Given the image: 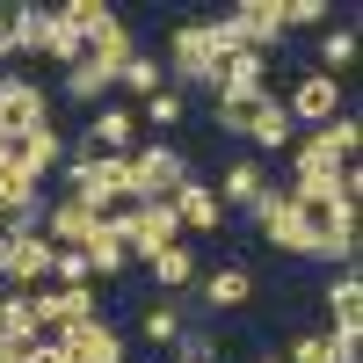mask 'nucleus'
I'll use <instances>...</instances> for the list:
<instances>
[{"mask_svg":"<svg viewBox=\"0 0 363 363\" xmlns=\"http://www.w3.org/2000/svg\"><path fill=\"white\" fill-rule=\"evenodd\" d=\"M342 109H349V87H342V80H327V73H306V80H291V87H284V116H291L298 131L335 124Z\"/></svg>","mask_w":363,"mask_h":363,"instance_id":"nucleus-6","label":"nucleus"},{"mask_svg":"<svg viewBox=\"0 0 363 363\" xmlns=\"http://www.w3.org/2000/svg\"><path fill=\"white\" fill-rule=\"evenodd\" d=\"M66 153H73V138L58 131V124H37V131H22V138H15V167H22L29 182H44L51 167H66Z\"/></svg>","mask_w":363,"mask_h":363,"instance_id":"nucleus-15","label":"nucleus"},{"mask_svg":"<svg viewBox=\"0 0 363 363\" xmlns=\"http://www.w3.org/2000/svg\"><path fill=\"white\" fill-rule=\"evenodd\" d=\"M167 203H174L182 233H225V211H218V196H211V182H196V174H189Z\"/></svg>","mask_w":363,"mask_h":363,"instance_id":"nucleus-18","label":"nucleus"},{"mask_svg":"<svg viewBox=\"0 0 363 363\" xmlns=\"http://www.w3.org/2000/svg\"><path fill=\"white\" fill-rule=\"evenodd\" d=\"M66 196H80L95 218L131 203V160L124 153H66Z\"/></svg>","mask_w":363,"mask_h":363,"instance_id":"nucleus-1","label":"nucleus"},{"mask_svg":"<svg viewBox=\"0 0 363 363\" xmlns=\"http://www.w3.org/2000/svg\"><path fill=\"white\" fill-rule=\"evenodd\" d=\"M0 233H8V203H0Z\"/></svg>","mask_w":363,"mask_h":363,"instance_id":"nucleus-37","label":"nucleus"},{"mask_svg":"<svg viewBox=\"0 0 363 363\" xmlns=\"http://www.w3.org/2000/svg\"><path fill=\"white\" fill-rule=\"evenodd\" d=\"M211 124H218L225 138H247V109H225V102H211Z\"/></svg>","mask_w":363,"mask_h":363,"instance_id":"nucleus-34","label":"nucleus"},{"mask_svg":"<svg viewBox=\"0 0 363 363\" xmlns=\"http://www.w3.org/2000/svg\"><path fill=\"white\" fill-rule=\"evenodd\" d=\"M109 225L124 233L131 262H153L160 247H174V240H182V218H174V203H124V211H109Z\"/></svg>","mask_w":363,"mask_h":363,"instance_id":"nucleus-3","label":"nucleus"},{"mask_svg":"<svg viewBox=\"0 0 363 363\" xmlns=\"http://www.w3.org/2000/svg\"><path fill=\"white\" fill-rule=\"evenodd\" d=\"M116 87H124V95H138V102H153L160 87H167V80H160V58H153V51L138 44V51L124 58V73H116Z\"/></svg>","mask_w":363,"mask_h":363,"instance_id":"nucleus-26","label":"nucleus"},{"mask_svg":"<svg viewBox=\"0 0 363 363\" xmlns=\"http://www.w3.org/2000/svg\"><path fill=\"white\" fill-rule=\"evenodd\" d=\"M225 22H233L240 51H262V58L284 51V0H233Z\"/></svg>","mask_w":363,"mask_h":363,"instance_id":"nucleus-8","label":"nucleus"},{"mask_svg":"<svg viewBox=\"0 0 363 363\" xmlns=\"http://www.w3.org/2000/svg\"><path fill=\"white\" fill-rule=\"evenodd\" d=\"M0 73H15V37H8V8H0Z\"/></svg>","mask_w":363,"mask_h":363,"instance_id":"nucleus-35","label":"nucleus"},{"mask_svg":"<svg viewBox=\"0 0 363 363\" xmlns=\"http://www.w3.org/2000/svg\"><path fill=\"white\" fill-rule=\"evenodd\" d=\"M313 138H320V145H327V153H335L342 167H356V153H363V116H356V109H342L335 124H320Z\"/></svg>","mask_w":363,"mask_h":363,"instance_id":"nucleus-25","label":"nucleus"},{"mask_svg":"<svg viewBox=\"0 0 363 363\" xmlns=\"http://www.w3.org/2000/svg\"><path fill=\"white\" fill-rule=\"evenodd\" d=\"M58 95H66V102H80V109H102V102L116 95V73H102L95 58H80V66H66V80H58Z\"/></svg>","mask_w":363,"mask_h":363,"instance_id":"nucleus-21","label":"nucleus"},{"mask_svg":"<svg viewBox=\"0 0 363 363\" xmlns=\"http://www.w3.org/2000/svg\"><path fill=\"white\" fill-rule=\"evenodd\" d=\"M327 15H335L327 0H284V37H291V29H320Z\"/></svg>","mask_w":363,"mask_h":363,"instance_id":"nucleus-32","label":"nucleus"},{"mask_svg":"<svg viewBox=\"0 0 363 363\" xmlns=\"http://www.w3.org/2000/svg\"><path fill=\"white\" fill-rule=\"evenodd\" d=\"M0 262H8V291H44L58 247L44 233H0Z\"/></svg>","mask_w":363,"mask_h":363,"instance_id":"nucleus-7","label":"nucleus"},{"mask_svg":"<svg viewBox=\"0 0 363 363\" xmlns=\"http://www.w3.org/2000/svg\"><path fill=\"white\" fill-rule=\"evenodd\" d=\"M160 80L174 87L182 102H189V95H218V51H211V37H203V15L167 29V73Z\"/></svg>","mask_w":363,"mask_h":363,"instance_id":"nucleus-2","label":"nucleus"},{"mask_svg":"<svg viewBox=\"0 0 363 363\" xmlns=\"http://www.w3.org/2000/svg\"><path fill=\"white\" fill-rule=\"evenodd\" d=\"M87 233H95V211L80 196H51V211H44V240L51 247H80Z\"/></svg>","mask_w":363,"mask_h":363,"instance_id":"nucleus-20","label":"nucleus"},{"mask_svg":"<svg viewBox=\"0 0 363 363\" xmlns=\"http://www.w3.org/2000/svg\"><path fill=\"white\" fill-rule=\"evenodd\" d=\"M327 320L363 327V269H335V277H327Z\"/></svg>","mask_w":363,"mask_h":363,"instance_id":"nucleus-22","label":"nucleus"},{"mask_svg":"<svg viewBox=\"0 0 363 363\" xmlns=\"http://www.w3.org/2000/svg\"><path fill=\"white\" fill-rule=\"evenodd\" d=\"M284 363H335V342H327V327H306V335L284 349Z\"/></svg>","mask_w":363,"mask_h":363,"instance_id":"nucleus-31","label":"nucleus"},{"mask_svg":"<svg viewBox=\"0 0 363 363\" xmlns=\"http://www.w3.org/2000/svg\"><path fill=\"white\" fill-rule=\"evenodd\" d=\"M262 189H269V167H262L255 153H240V160L218 174V189H211V196H218V211H225V218H233V211H247V218H255Z\"/></svg>","mask_w":363,"mask_h":363,"instance_id":"nucleus-14","label":"nucleus"},{"mask_svg":"<svg viewBox=\"0 0 363 363\" xmlns=\"http://www.w3.org/2000/svg\"><path fill=\"white\" fill-rule=\"evenodd\" d=\"M240 145H247L255 160H262V153H291V145H298V124L284 116V95H262V102L247 109V138H240Z\"/></svg>","mask_w":363,"mask_h":363,"instance_id":"nucleus-12","label":"nucleus"},{"mask_svg":"<svg viewBox=\"0 0 363 363\" xmlns=\"http://www.w3.org/2000/svg\"><path fill=\"white\" fill-rule=\"evenodd\" d=\"M0 124H8L15 138L37 131V124H51V95L29 73H0Z\"/></svg>","mask_w":363,"mask_h":363,"instance_id":"nucleus-11","label":"nucleus"},{"mask_svg":"<svg viewBox=\"0 0 363 363\" xmlns=\"http://www.w3.org/2000/svg\"><path fill=\"white\" fill-rule=\"evenodd\" d=\"M196 298L211 313H240V306H255V269L247 262H218V269H203L196 277Z\"/></svg>","mask_w":363,"mask_h":363,"instance_id":"nucleus-13","label":"nucleus"},{"mask_svg":"<svg viewBox=\"0 0 363 363\" xmlns=\"http://www.w3.org/2000/svg\"><path fill=\"white\" fill-rule=\"evenodd\" d=\"M51 342L66 349L73 363H124L131 356V335L109 327V320H80V327H66V335H51Z\"/></svg>","mask_w":363,"mask_h":363,"instance_id":"nucleus-10","label":"nucleus"},{"mask_svg":"<svg viewBox=\"0 0 363 363\" xmlns=\"http://www.w3.org/2000/svg\"><path fill=\"white\" fill-rule=\"evenodd\" d=\"M0 291H8V262H0Z\"/></svg>","mask_w":363,"mask_h":363,"instance_id":"nucleus-38","label":"nucleus"},{"mask_svg":"<svg viewBox=\"0 0 363 363\" xmlns=\"http://www.w3.org/2000/svg\"><path fill=\"white\" fill-rule=\"evenodd\" d=\"M44 327H37V313H29V291H0V342L8 349H29Z\"/></svg>","mask_w":363,"mask_h":363,"instance_id":"nucleus-23","label":"nucleus"},{"mask_svg":"<svg viewBox=\"0 0 363 363\" xmlns=\"http://www.w3.org/2000/svg\"><path fill=\"white\" fill-rule=\"evenodd\" d=\"M29 313H37L44 335H66L80 320H102V291L95 284H44V291H29Z\"/></svg>","mask_w":363,"mask_h":363,"instance_id":"nucleus-5","label":"nucleus"},{"mask_svg":"<svg viewBox=\"0 0 363 363\" xmlns=\"http://www.w3.org/2000/svg\"><path fill=\"white\" fill-rule=\"evenodd\" d=\"M182 116H189V102H182V95H174V87H160V95H153V102H145V109H138V124H153V131H174V124H182Z\"/></svg>","mask_w":363,"mask_h":363,"instance_id":"nucleus-30","label":"nucleus"},{"mask_svg":"<svg viewBox=\"0 0 363 363\" xmlns=\"http://www.w3.org/2000/svg\"><path fill=\"white\" fill-rule=\"evenodd\" d=\"M44 58H51L58 73H66V66H80V58H87V44H80V29H73L66 15H51V44H44Z\"/></svg>","mask_w":363,"mask_h":363,"instance_id":"nucleus-28","label":"nucleus"},{"mask_svg":"<svg viewBox=\"0 0 363 363\" xmlns=\"http://www.w3.org/2000/svg\"><path fill=\"white\" fill-rule=\"evenodd\" d=\"M255 363H284V356H277V349H269V356H255Z\"/></svg>","mask_w":363,"mask_h":363,"instance_id":"nucleus-36","label":"nucleus"},{"mask_svg":"<svg viewBox=\"0 0 363 363\" xmlns=\"http://www.w3.org/2000/svg\"><path fill=\"white\" fill-rule=\"evenodd\" d=\"M182 327H189V313H182L174 298H153V306L138 313V335L153 342V349H174V335H182Z\"/></svg>","mask_w":363,"mask_h":363,"instance_id":"nucleus-24","label":"nucleus"},{"mask_svg":"<svg viewBox=\"0 0 363 363\" xmlns=\"http://www.w3.org/2000/svg\"><path fill=\"white\" fill-rule=\"evenodd\" d=\"M349 66H356V29H320V66H313V73L342 80Z\"/></svg>","mask_w":363,"mask_h":363,"instance_id":"nucleus-27","label":"nucleus"},{"mask_svg":"<svg viewBox=\"0 0 363 363\" xmlns=\"http://www.w3.org/2000/svg\"><path fill=\"white\" fill-rule=\"evenodd\" d=\"M174 363H218V335H211V327H182V335H174Z\"/></svg>","mask_w":363,"mask_h":363,"instance_id":"nucleus-29","label":"nucleus"},{"mask_svg":"<svg viewBox=\"0 0 363 363\" xmlns=\"http://www.w3.org/2000/svg\"><path fill=\"white\" fill-rule=\"evenodd\" d=\"M51 284H95V277H87V255H80V247H58V262H51Z\"/></svg>","mask_w":363,"mask_h":363,"instance_id":"nucleus-33","label":"nucleus"},{"mask_svg":"<svg viewBox=\"0 0 363 363\" xmlns=\"http://www.w3.org/2000/svg\"><path fill=\"white\" fill-rule=\"evenodd\" d=\"M313 262H335V269H356V203H335L320 218V255Z\"/></svg>","mask_w":363,"mask_h":363,"instance_id":"nucleus-19","label":"nucleus"},{"mask_svg":"<svg viewBox=\"0 0 363 363\" xmlns=\"http://www.w3.org/2000/svg\"><path fill=\"white\" fill-rule=\"evenodd\" d=\"M145 277L160 284V298H174V291H196V277H203V255L189 247V240H174V247H160L153 262H145Z\"/></svg>","mask_w":363,"mask_h":363,"instance_id":"nucleus-16","label":"nucleus"},{"mask_svg":"<svg viewBox=\"0 0 363 363\" xmlns=\"http://www.w3.org/2000/svg\"><path fill=\"white\" fill-rule=\"evenodd\" d=\"M80 255H87V277H95V284H109V277L131 269V247H124V233H116L109 218H95V233L80 240Z\"/></svg>","mask_w":363,"mask_h":363,"instance_id":"nucleus-17","label":"nucleus"},{"mask_svg":"<svg viewBox=\"0 0 363 363\" xmlns=\"http://www.w3.org/2000/svg\"><path fill=\"white\" fill-rule=\"evenodd\" d=\"M182 182H189V160H182V145H138L131 153V203H167Z\"/></svg>","mask_w":363,"mask_h":363,"instance_id":"nucleus-4","label":"nucleus"},{"mask_svg":"<svg viewBox=\"0 0 363 363\" xmlns=\"http://www.w3.org/2000/svg\"><path fill=\"white\" fill-rule=\"evenodd\" d=\"M80 153H138V109L131 102H102L87 109V131H80Z\"/></svg>","mask_w":363,"mask_h":363,"instance_id":"nucleus-9","label":"nucleus"}]
</instances>
